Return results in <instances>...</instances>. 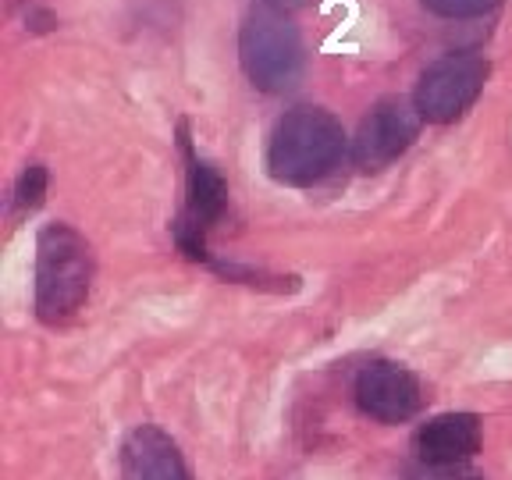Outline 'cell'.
Listing matches in <instances>:
<instances>
[{
  "label": "cell",
  "mask_w": 512,
  "mask_h": 480,
  "mask_svg": "<svg viewBox=\"0 0 512 480\" xmlns=\"http://www.w3.org/2000/svg\"><path fill=\"white\" fill-rule=\"evenodd\" d=\"M345 153V128L324 107H292L281 114L267 143V171L281 185H317L338 168Z\"/></svg>",
  "instance_id": "cell-1"
},
{
  "label": "cell",
  "mask_w": 512,
  "mask_h": 480,
  "mask_svg": "<svg viewBox=\"0 0 512 480\" xmlns=\"http://www.w3.org/2000/svg\"><path fill=\"white\" fill-rule=\"evenodd\" d=\"M96 278L93 246L72 224H47L36 239V317L50 328L86 306Z\"/></svg>",
  "instance_id": "cell-2"
},
{
  "label": "cell",
  "mask_w": 512,
  "mask_h": 480,
  "mask_svg": "<svg viewBox=\"0 0 512 480\" xmlns=\"http://www.w3.org/2000/svg\"><path fill=\"white\" fill-rule=\"evenodd\" d=\"M239 61L260 93H288L306 72V47L285 11L256 4L239 29Z\"/></svg>",
  "instance_id": "cell-3"
},
{
  "label": "cell",
  "mask_w": 512,
  "mask_h": 480,
  "mask_svg": "<svg viewBox=\"0 0 512 480\" xmlns=\"http://www.w3.org/2000/svg\"><path fill=\"white\" fill-rule=\"evenodd\" d=\"M178 150L185 157V203L178 210L171 232L175 242L189 260L214 267V256L207 249V235L217 228L224 214H228V185L217 175V168H210L207 160L196 153L189 139V125H178Z\"/></svg>",
  "instance_id": "cell-4"
},
{
  "label": "cell",
  "mask_w": 512,
  "mask_h": 480,
  "mask_svg": "<svg viewBox=\"0 0 512 480\" xmlns=\"http://www.w3.org/2000/svg\"><path fill=\"white\" fill-rule=\"evenodd\" d=\"M488 82V61L477 54H448L434 61L416 82L413 104L431 125H448L463 118Z\"/></svg>",
  "instance_id": "cell-5"
},
{
  "label": "cell",
  "mask_w": 512,
  "mask_h": 480,
  "mask_svg": "<svg viewBox=\"0 0 512 480\" xmlns=\"http://www.w3.org/2000/svg\"><path fill=\"white\" fill-rule=\"evenodd\" d=\"M420 125H424V118H420L413 100H406V96H384V100H377L367 111V118L360 121V128H356L352 164L363 175L384 171L416 143Z\"/></svg>",
  "instance_id": "cell-6"
},
{
  "label": "cell",
  "mask_w": 512,
  "mask_h": 480,
  "mask_svg": "<svg viewBox=\"0 0 512 480\" xmlns=\"http://www.w3.org/2000/svg\"><path fill=\"white\" fill-rule=\"evenodd\" d=\"M356 402L377 424H406L424 406L420 381L392 360H377L356 377Z\"/></svg>",
  "instance_id": "cell-7"
},
{
  "label": "cell",
  "mask_w": 512,
  "mask_h": 480,
  "mask_svg": "<svg viewBox=\"0 0 512 480\" xmlns=\"http://www.w3.org/2000/svg\"><path fill=\"white\" fill-rule=\"evenodd\" d=\"M480 452V416L441 413L416 434V456L434 470H456Z\"/></svg>",
  "instance_id": "cell-8"
},
{
  "label": "cell",
  "mask_w": 512,
  "mask_h": 480,
  "mask_svg": "<svg viewBox=\"0 0 512 480\" xmlns=\"http://www.w3.org/2000/svg\"><path fill=\"white\" fill-rule=\"evenodd\" d=\"M121 473L125 480H192L178 445L160 427H136L121 448Z\"/></svg>",
  "instance_id": "cell-9"
},
{
  "label": "cell",
  "mask_w": 512,
  "mask_h": 480,
  "mask_svg": "<svg viewBox=\"0 0 512 480\" xmlns=\"http://www.w3.org/2000/svg\"><path fill=\"white\" fill-rule=\"evenodd\" d=\"M43 196H47V168L43 164H29L15 185V200H11L15 203V214L18 217L32 214L43 203Z\"/></svg>",
  "instance_id": "cell-10"
},
{
  "label": "cell",
  "mask_w": 512,
  "mask_h": 480,
  "mask_svg": "<svg viewBox=\"0 0 512 480\" xmlns=\"http://www.w3.org/2000/svg\"><path fill=\"white\" fill-rule=\"evenodd\" d=\"M420 4L441 18H480L495 11L502 0H420Z\"/></svg>",
  "instance_id": "cell-11"
},
{
  "label": "cell",
  "mask_w": 512,
  "mask_h": 480,
  "mask_svg": "<svg viewBox=\"0 0 512 480\" xmlns=\"http://www.w3.org/2000/svg\"><path fill=\"white\" fill-rule=\"evenodd\" d=\"M264 4H271V8H278V11H299V8H306V4H313V0H264Z\"/></svg>",
  "instance_id": "cell-12"
},
{
  "label": "cell",
  "mask_w": 512,
  "mask_h": 480,
  "mask_svg": "<svg viewBox=\"0 0 512 480\" xmlns=\"http://www.w3.org/2000/svg\"><path fill=\"white\" fill-rule=\"evenodd\" d=\"M438 480H477V477H470V473H445V477H438Z\"/></svg>",
  "instance_id": "cell-13"
}]
</instances>
